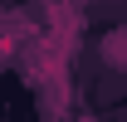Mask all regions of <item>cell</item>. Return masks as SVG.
<instances>
[{"instance_id": "6da1fadb", "label": "cell", "mask_w": 127, "mask_h": 122, "mask_svg": "<svg viewBox=\"0 0 127 122\" xmlns=\"http://www.w3.org/2000/svg\"><path fill=\"white\" fill-rule=\"evenodd\" d=\"M103 63L108 68H127V30H112L103 39Z\"/></svg>"}]
</instances>
